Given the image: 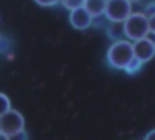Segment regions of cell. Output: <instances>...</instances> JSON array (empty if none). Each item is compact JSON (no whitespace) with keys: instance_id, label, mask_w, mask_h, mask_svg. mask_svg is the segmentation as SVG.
I'll return each instance as SVG.
<instances>
[{"instance_id":"obj_11","label":"cell","mask_w":155,"mask_h":140,"mask_svg":"<svg viewBox=\"0 0 155 140\" xmlns=\"http://www.w3.org/2000/svg\"><path fill=\"white\" fill-rule=\"evenodd\" d=\"M59 4L68 11L73 10V9H76L79 6H82L84 4V0H59Z\"/></svg>"},{"instance_id":"obj_6","label":"cell","mask_w":155,"mask_h":140,"mask_svg":"<svg viewBox=\"0 0 155 140\" xmlns=\"http://www.w3.org/2000/svg\"><path fill=\"white\" fill-rule=\"evenodd\" d=\"M68 21L70 26L74 29L78 30H86L87 28L91 27L92 22V16L87 12V10L84 6H79L76 9H73L69 11L68 15Z\"/></svg>"},{"instance_id":"obj_7","label":"cell","mask_w":155,"mask_h":140,"mask_svg":"<svg viewBox=\"0 0 155 140\" xmlns=\"http://www.w3.org/2000/svg\"><path fill=\"white\" fill-rule=\"evenodd\" d=\"M105 34L109 40L115 41L125 38L124 34V23L122 22H108L105 26Z\"/></svg>"},{"instance_id":"obj_1","label":"cell","mask_w":155,"mask_h":140,"mask_svg":"<svg viewBox=\"0 0 155 140\" xmlns=\"http://www.w3.org/2000/svg\"><path fill=\"white\" fill-rule=\"evenodd\" d=\"M105 57L109 67L117 71H124L128 62L133 58L132 41L126 38L111 41L110 46L107 50Z\"/></svg>"},{"instance_id":"obj_10","label":"cell","mask_w":155,"mask_h":140,"mask_svg":"<svg viewBox=\"0 0 155 140\" xmlns=\"http://www.w3.org/2000/svg\"><path fill=\"white\" fill-rule=\"evenodd\" d=\"M11 108V101H10V97L4 94V93H0V116L2 113H5L6 111H8Z\"/></svg>"},{"instance_id":"obj_16","label":"cell","mask_w":155,"mask_h":140,"mask_svg":"<svg viewBox=\"0 0 155 140\" xmlns=\"http://www.w3.org/2000/svg\"><path fill=\"white\" fill-rule=\"evenodd\" d=\"M154 134H155V131L154 130H150V133L148 135H145V139L147 140H153L154 139Z\"/></svg>"},{"instance_id":"obj_12","label":"cell","mask_w":155,"mask_h":140,"mask_svg":"<svg viewBox=\"0 0 155 140\" xmlns=\"http://www.w3.org/2000/svg\"><path fill=\"white\" fill-rule=\"evenodd\" d=\"M109 21L105 18L104 15H101V16H96V17H92V22H91V27H94L97 29H101V28H105L107 23Z\"/></svg>"},{"instance_id":"obj_14","label":"cell","mask_w":155,"mask_h":140,"mask_svg":"<svg viewBox=\"0 0 155 140\" xmlns=\"http://www.w3.org/2000/svg\"><path fill=\"white\" fill-rule=\"evenodd\" d=\"M35 4L42 7H53L57 4H59V0H34Z\"/></svg>"},{"instance_id":"obj_13","label":"cell","mask_w":155,"mask_h":140,"mask_svg":"<svg viewBox=\"0 0 155 140\" xmlns=\"http://www.w3.org/2000/svg\"><path fill=\"white\" fill-rule=\"evenodd\" d=\"M27 139H28V133L25 129H22L8 136V140H27Z\"/></svg>"},{"instance_id":"obj_8","label":"cell","mask_w":155,"mask_h":140,"mask_svg":"<svg viewBox=\"0 0 155 140\" xmlns=\"http://www.w3.org/2000/svg\"><path fill=\"white\" fill-rule=\"evenodd\" d=\"M105 5H107V0H84L82 4V6L87 10V12L92 17L104 15Z\"/></svg>"},{"instance_id":"obj_5","label":"cell","mask_w":155,"mask_h":140,"mask_svg":"<svg viewBox=\"0 0 155 140\" xmlns=\"http://www.w3.org/2000/svg\"><path fill=\"white\" fill-rule=\"evenodd\" d=\"M154 32H149V34L144 38L132 41L133 56L137 57L143 65L150 62L155 55V41L153 38Z\"/></svg>"},{"instance_id":"obj_3","label":"cell","mask_w":155,"mask_h":140,"mask_svg":"<svg viewBox=\"0 0 155 140\" xmlns=\"http://www.w3.org/2000/svg\"><path fill=\"white\" fill-rule=\"evenodd\" d=\"M24 127L25 119L23 114L12 107L0 116V130L7 136L24 129Z\"/></svg>"},{"instance_id":"obj_17","label":"cell","mask_w":155,"mask_h":140,"mask_svg":"<svg viewBox=\"0 0 155 140\" xmlns=\"http://www.w3.org/2000/svg\"><path fill=\"white\" fill-rule=\"evenodd\" d=\"M0 140H8V136L5 133H2L1 130H0Z\"/></svg>"},{"instance_id":"obj_9","label":"cell","mask_w":155,"mask_h":140,"mask_svg":"<svg viewBox=\"0 0 155 140\" xmlns=\"http://www.w3.org/2000/svg\"><path fill=\"white\" fill-rule=\"evenodd\" d=\"M142 67H143V62H140L137 57L133 56V58L125 67L124 72H126V74H128V75H133V74H137L142 69Z\"/></svg>"},{"instance_id":"obj_4","label":"cell","mask_w":155,"mask_h":140,"mask_svg":"<svg viewBox=\"0 0 155 140\" xmlns=\"http://www.w3.org/2000/svg\"><path fill=\"white\" fill-rule=\"evenodd\" d=\"M132 12V4L128 0H107L104 16L109 22H124Z\"/></svg>"},{"instance_id":"obj_18","label":"cell","mask_w":155,"mask_h":140,"mask_svg":"<svg viewBox=\"0 0 155 140\" xmlns=\"http://www.w3.org/2000/svg\"><path fill=\"white\" fill-rule=\"evenodd\" d=\"M128 1H130L131 4H136V2H139L140 0H128Z\"/></svg>"},{"instance_id":"obj_2","label":"cell","mask_w":155,"mask_h":140,"mask_svg":"<svg viewBox=\"0 0 155 140\" xmlns=\"http://www.w3.org/2000/svg\"><path fill=\"white\" fill-rule=\"evenodd\" d=\"M124 23V34L125 38L130 41L138 40L149 34V22L148 17L143 12H131Z\"/></svg>"},{"instance_id":"obj_15","label":"cell","mask_w":155,"mask_h":140,"mask_svg":"<svg viewBox=\"0 0 155 140\" xmlns=\"http://www.w3.org/2000/svg\"><path fill=\"white\" fill-rule=\"evenodd\" d=\"M148 18L150 17H155V4L154 2H149L145 9H144V12H143Z\"/></svg>"}]
</instances>
